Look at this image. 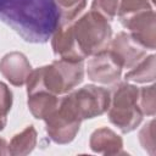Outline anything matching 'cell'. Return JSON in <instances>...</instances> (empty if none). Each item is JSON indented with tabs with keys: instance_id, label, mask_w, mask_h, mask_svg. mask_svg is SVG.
<instances>
[{
	"instance_id": "1",
	"label": "cell",
	"mask_w": 156,
	"mask_h": 156,
	"mask_svg": "<svg viewBox=\"0 0 156 156\" xmlns=\"http://www.w3.org/2000/svg\"><path fill=\"white\" fill-rule=\"evenodd\" d=\"M0 21L23 40L43 44L60 24L55 0H0Z\"/></svg>"
},
{
	"instance_id": "2",
	"label": "cell",
	"mask_w": 156,
	"mask_h": 156,
	"mask_svg": "<svg viewBox=\"0 0 156 156\" xmlns=\"http://www.w3.org/2000/svg\"><path fill=\"white\" fill-rule=\"evenodd\" d=\"M84 79L83 61H67L57 58L50 65L32 71L27 79V94L37 90H46L55 95L72 91Z\"/></svg>"
},
{
	"instance_id": "3",
	"label": "cell",
	"mask_w": 156,
	"mask_h": 156,
	"mask_svg": "<svg viewBox=\"0 0 156 156\" xmlns=\"http://www.w3.org/2000/svg\"><path fill=\"white\" fill-rule=\"evenodd\" d=\"M77 48L84 58L107 49L112 28L107 18L90 10L69 23Z\"/></svg>"
},
{
	"instance_id": "4",
	"label": "cell",
	"mask_w": 156,
	"mask_h": 156,
	"mask_svg": "<svg viewBox=\"0 0 156 156\" xmlns=\"http://www.w3.org/2000/svg\"><path fill=\"white\" fill-rule=\"evenodd\" d=\"M110 122L122 133L134 130L143 121L139 106V88L128 82H122L110 93V106L107 110Z\"/></svg>"
},
{
	"instance_id": "5",
	"label": "cell",
	"mask_w": 156,
	"mask_h": 156,
	"mask_svg": "<svg viewBox=\"0 0 156 156\" xmlns=\"http://www.w3.org/2000/svg\"><path fill=\"white\" fill-rule=\"evenodd\" d=\"M80 121L95 118L107 112L110 106V91L105 88L88 84L67 93L60 99Z\"/></svg>"
},
{
	"instance_id": "6",
	"label": "cell",
	"mask_w": 156,
	"mask_h": 156,
	"mask_svg": "<svg viewBox=\"0 0 156 156\" xmlns=\"http://www.w3.org/2000/svg\"><path fill=\"white\" fill-rule=\"evenodd\" d=\"M44 121L49 138L58 145L71 143L78 134L82 123V121L61 101L58 107Z\"/></svg>"
},
{
	"instance_id": "7",
	"label": "cell",
	"mask_w": 156,
	"mask_h": 156,
	"mask_svg": "<svg viewBox=\"0 0 156 156\" xmlns=\"http://www.w3.org/2000/svg\"><path fill=\"white\" fill-rule=\"evenodd\" d=\"M127 32L146 50L156 48V16L154 9L141 10L119 18Z\"/></svg>"
},
{
	"instance_id": "8",
	"label": "cell",
	"mask_w": 156,
	"mask_h": 156,
	"mask_svg": "<svg viewBox=\"0 0 156 156\" xmlns=\"http://www.w3.org/2000/svg\"><path fill=\"white\" fill-rule=\"evenodd\" d=\"M122 69L121 63L108 49L90 56L87 63L88 79L104 85L117 83L121 79Z\"/></svg>"
},
{
	"instance_id": "9",
	"label": "cell",
	"mask_w": 156,
	"mask_h": 156,
	"mask_svg": "<svg viewBox=\"0 0 156 156\" xmlns=\"http://www.w3.org/2000/svg\"><path fill=\"white\" fill-rule=\"evenodd\" d=\"M107 49L113 54L122 68L130 69L146 56V49L128 32H119L111 38Z\"/></svg>"
},
{
	"instance_id": "10",
	"label": "cell",
	"mask_w": 156,
	"mask_h": 156,
	"mask_svg": "<svg viewBox=\"0 0 156 156\" xmlns=\"http://www.w3.org/2000/svg\"><path fill=\"white\" fill-rule=\"evenodd\" d=\"M152 6L154 0H93L91 2V10L99 12L108 21L152 9Z\"/></svg>"
},
{
	"instance_id": "11",
	"label": "cell",
	"mask_w": 156,
	"mask_h": 156,
	"mask_svg": "<svg viewBox=\"0 0 156 156\" xmlns=\"http://www.w3.org/2000/svg\"><path fill=\"white\" fill-rule=\"evenodd\" d=\"M32 71L26 55L18 51L6 54L0 61V73L15 87L24 85Z\"/></svg>"
},
{
	"instance_id": "12",
	"label": "cell",
	"mask_w": 156,
	"mask_h": 156,
	"mask_svg": "<svg viewBox=\"0 0 156 156\" xmlns=\"http://www.w3.org/2000/svg\"><path fill=\"white\" fill-rule=\"evenodd\" d=\"M51 46L55 56H57L58 58L74 62L85 60L77 48L69 23L58 24V27L51 35Z\"/></svg>"
},
{
	"instance_id": "13",
	"label": "cell",
	"mask_w": 156,
	"mask_h": 156,
	"mask_svg": "<svg viewBox=\"0 0 156 156\" xmlns=\"http://www.w3.org/2000/svg\"><path fill=\"white\" fill-rule=\"evenodd\" d=\"M89 146L91 151L101 155H121L123 151L122 138L112 129L101 127L95 129L89 139Z\"/></svg>"
},
{
	"instance_id": "14",
	"label": "cell",
	"mask_w": 156,
	"mask_h": 156,
	"mask_svg": "<svg viewBox=\"0 0 156 156\" xmlns=\"http://www.w3.org/2000/svg\"><path fill=\"white\" fill-rule=\"evenodd\" d=\"M28 95L27 105L30 113L37 119H45L48 118L60 104V99L57 95L51 94L46 90H37Z\"/></svg>"
},
{
	"instance_id": "15",
	"label": "cell",
	"mask_w": 156,
	"mask_h": 156,
	"mask_svg": "<svg viewBox=\"0 0 156 156\" xmlns=\"http://www.w3.org/2000/svg\"><path fill=\"white\" fill-rule=\"evenodd\" d=\"M38 140L37 130L33 126H27L22 132L15 134L7 144V151L12 156H24L30 154Z\"/></svg>"
},
{
	"instance_id": "16",
	"label": "cell",
	"mask_w": 156,
	"mask_h": 156,
	"mask_svg": "<svg viewBox=\"0 0 156 156\" xmlns=\"http://www.w3.org/2000/svg\"><path fill=\"white\" fill-rule=\"evenodd\" d=\"M156 56L149 55L145 56L140 62H138L134 67H132L126 74L124 79L126 82H133V83H150L155 80L156 73Z\"/></svg>"
},
{
	"instance_id": "17",
	"label": "cell",
	"mask_w": 156,
	"mask_h": 156,
	"mask_svg": "<svg viewBox=\"0 0 156 156\" xmlns=\"http://www.w3.org/2000/svg\"><path fill=\"white\" fill-rule=\"evenodd\" d=\"M88 0H55L60 13V23L67 24L73 22L85 9Z\"/></svg>"
},
{
	"instance_id": "18",
	"label": "cell",
	"mask_w": 156,
	"mask_h": 156,
	"mask_svg": "<svg viewBox=\"0 0 156 156\" xmlns=\"http://www.w3.org/2000/svg\"><path fill=\"white\" fill-rule=\"evenodd\" d=\"M139 106L143 115L155 116V85L139 88Z\"/></svg>"
},
{
	"instance_id": "19",
	"label": "cell",
	"mask_w": 156,
	"mask_h": 156,
	"mask_svg": "<svg viewBox=\"0 0 156 156\" xmlns=\"http://www.w3.org/2000/svg\"><path fill=\"white\" fill-rule=\"evenodd\" d=\"M12 100V91L5 83L0 82V130L6 127L7 113L11 110Z\"/></svg>"
},
{
	"instance_id": "20",
	"label": "cell",
	"mask_w": 156,
	"mask_h": 156,
	"mask_svg": "<svg viewBox=\"0 0 156 156\" xmlns=\"http://www.w3.org/2000/svg\"><path fill=\"white\" fill-rule=\"evenodd\" d=\"M155 119L146 123L139 132V141L150 155L155 154Z\"/></svg>"
},
{
	"instance_id": "21",
	"label": "cell",
	"mask_w": 156,
	"mask_h": 156,
	"mask_svg": "<svg viewBox=\"0 0 156 156\" xmlns=\"http://www.w3.org/2000/svg\"><path fill=\"white\" fill-rule=\"evenodd\" d=\"M7 154V141L4 138H0V156H5Z\"/></svg>"
}]
</instances>
